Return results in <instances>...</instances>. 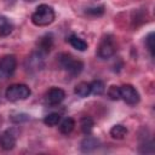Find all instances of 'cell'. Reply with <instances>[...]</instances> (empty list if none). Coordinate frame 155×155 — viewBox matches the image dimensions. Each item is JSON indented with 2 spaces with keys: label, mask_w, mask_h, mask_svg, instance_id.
Listing matches in <instances>:
<instances>
[{
  "label": "cell",
  "mask_w": 155,
  "mask_h": 155,
  "mask_svg": "<svg viewBox=\"0 0 155 155\" xmlns=\"http://www.w3.org/2000/svg\"><path fill=\"white\" fill-rule=\"evenodd\" d=\"M120 93L121 99H124V102L130 105H136L140 99L138 91L132 85H122L120 87Z\"/></svg>",
  "instance_id": "obj_6"
},
{
  "label": "cell",
  "mask_w": 155,
  "mask_h": 155,
  "mask_svg": "<svg viewBox=\"0 0 155 155\" xmlns=\"http://www.w3.org/2000/svg\"><path fill=\"white\" fill-rule=\"evenodd\" d=\"M145 41H147V46H148V50L150 51L151 56H154V33H150V34L147 36Z\"/></svg>",
  "instance_id": "obj_21"
},
{
  "label": "cell",
  "mask_w": 155,
  "mask_h": 155,
  "mask_svg": "<svg viewBox=\"0 0 155 155\" xmlns=\"http://www.w3.org/2000/svg\"><path fill=\"white\" fill-rule=\"evenodd\" d=\"M108 96H109V98L113 99V101H119V99H121L120 87H119V86H115V85L110 86V87L108 88Z\"/></svg>",
  "instance_id": "obj_19"
},
{
  "label": "cell",
  "mask_w": 155,
  "mask_h": 155,
  "mask_svg": "<svg viewBox=\"0 0 155 155\" xmlns=\"http://www.w3.org/2000/svg\"><path fill=\"white\" fill-rule=\"evenodd\" d=\"M18 138V131L16 128H8L0 136V145L4 150H11L16 145Z\"/></svg>",
  "instance_id": "obj_7"
},
{
  "label": "cell",
  "mask_w": 155,
  "mask_h": 155,
  "mask_svg": "<svg viewBox=\"0 0 155 155\" xmlns=\"http://www.w3.org/2000/svg\"><path fill=\"white\" fill-rule=\"evenodd\" d=\"M58 62H59V65L64 70H67L71 76L79 75L84 68L82 62L74 59L69 53H61L58 57Z\"/></svg>",
  "instance_id": "obj_3"
},
{
  "label": "cell",
  "mask_w": 155,
  "mask_h": 155,
  "mask_svg": "<svg viewBox=\"0 0 155 155\" xmlns=\"http://www.w3.org/2000/svg\"><path fill=\"white\" fill-rule=\"evenodd\" d=\"M17 67V59L12 54L4 56L0 59V80L8 79L13 75Z\"/></svg>",
  "instance_id": "obj_4"
},
{
  "label": "cell",
  "mask_w": 155,
  "mask_h": 155,
  "mask_svg": "<svg viewBox=\"0 0 155 155\" xmlns=\"http://www.w3.org/2000/svg\"><path fill=\"white\" fill-rule=\"evenodd\" d=\"M27 1H35V0H27Z\"/></svg>",
  "instance_id": "obj_22"
},
{
  "label": "cell",
  "mask_w": 155,
  "mask_h": 155,
  "mask_svg": "<svg viewBox=\"0 0 155 155\" xmlns=\"http://www.w3.org/2000/svg\"><path fill=\"white\" fill-rule=\"evenodd\" d=\"M54 17L53 8L46 4H41L31 15V22L38 27H46L54 21Z\"/></svg>",
  "instance_id": "obj_1"
},
{
  "label": "cell",
  "mask_w": 155,
  "mask_h": 155,
  "mask_svg": "<svg viewBox=\"0 0 155 155\" xmlns=\"http://www.w3.org/2000/svg\"><path fill=\"white\" fill-rule=\"evenodd\" d=\"M74 127H75V121H74V119H71V117H65V119L59 124V131H61V133H63V134H69V133H71L73 130H74Z\"/></svg>",
  "instance_id": "obj_15"
},
{
  "label": "cell",
  "mask_w": 155,
  "mask_h": 155,
  "mask_svg": "<svg viewBox=\"0 0 155 155\" xmlns=\"http://www.w3.org/2000/svg\"><path fill=\"white\" fill-rule=\"evenodd\" d=\"M115 44H114V40L111 36H105L102 39L101 44H99V47H98V56L103 59H108L110 58L111 56H114L115 53Z\"/></svg>",
  "instance_id": "obj_5"
},
{
  "label": "cell",
  "mask_w": 155,
  "mask_h": 155,
  "mask_svg": "<svg viewBox=\"0 0 155 155\" xmlns=\"http://www.w3.org/2000/svg\"><path fill=\"white\" fill-rule=\"evenodd\" d=\"M31 94L30 88L24 84H13L7 87L5 92V97L10 102H18L24 101Z\"/></svg>",
  "instance_id": "obj_2"
},
{
  "label": "cell",
  "mask_w": 155,
  "mask_h": 155,
  "mask_svg": "<svg viewBox=\"0 0 155 155\" xmlns=\"http://www.w3.org/2000/svg\"><path fill=\"white\" fill-rule=\"evenodd\" d=\"M64 98H65V92L58 87H52L46 93V102L50 105H58L64 101Z\"/></svg>",
  "instance_id": "obj_8"
},
{
  "label": "cell",
  "mask_w": 155,
  "mask_h": 155,
  "mask_svg": "<svg viewBox=\"0 0 155 155\" xmlns=\"http://www.w3.org/2000/svg\"><path fill=\"white\" fill-rule=\"evenodd\" d=\"M103 12H104V7L103 6L91 7V8H87V11H86V13L92 15V16H101V15H103Z\"/></svg>",
  "instance_id": "obj_20"
},
{
  "label": "cell",
  "mask_w": 155,
  "mask_h": 155,
  "mask_svg": "<svg viewBox=\"0 0 155 155\" xmlns=\"http://www.w3.org/2000/svg\"><path fill=\"white\" fill-rule=\"evenodd\" d=\"M68 41H69V44L74 47V48H76V50H79V51H86L87 50V42L84 40V39H81V38H79L78 35H70L69 38H68Z\"/></svg>",
  "instance_id": "obj_12"
},
{
  "label": "cell",
  "mask_w": 155,
  "mask_h": 155,
  "mask_svg": "<svg viewBox=\"0 0 155 155\" xmlns=\"http://www.w3.org/2000/svg\"><path fill=\"white\" fill-rule=\"evenodd\" d=\"M93 126H94V121H93L92 117H90V116L81 117V120H80V127H81L82 133H85L86 136L87 134H91V132L93 130Z\"/></svg>",
  "instance_id": "obj_14"
},
{
  "label": "cell",
  "mask_w": 155,
  "mask_h": 155,
  "mask_svg": "<svg viewBox=\"0 0 155 155\" xmlns=\"http://www.w3.org/2000/svg\"><path fill=\"white\" fill-rule=\"evenodd\" d=\"M52 44H53L52 35H51V34H46V35H44V36L39 40V42H38V52H40L41 54L46 56V54L51 51Z\"/></svg>",
  "instance_id": "obj_9"
},
{
  "label": "cell",
  "mask_w": 155,
  "mask_h": 155,
  "mask_svg": "<svg viewBox=\"0 0 155 155\" xmlns=\"http://www.w3.org/2000/svg\"><path fill=\"white\" fill-rule=\"evenodd\" d=\"M74 92H75V94H76V96H79V97H81V98L87 97V96L91 93L90 84H88V82H85V81L79 82V84L75 86Z\"/></svg>",
  "instance_id": "obj_13"
},
{
  "label": "cell",
  "mask_w": 155,
  "mask_h": 155,
  "mask_svg": "<svg viewBox=\"0 0 155 155\" xmlns=\"http://www.w3.org/2000/svg\"><path fill=\"white\" fill-rule=\"evenodd\" d=\"M61 121V115L58 113H51L44 117V124L47 126H56Z\"/></svg>",
  "instance_id": "obj_18"
},
{
  "label": "cell",
  "mask_w": 155,
  "mask_h": 155,
  "mask_svg": "<svg viewBox=\"0 0 155 155\" xmlns=\"http://www.w3.org/2000/svg\"><path fill=\"white\" fill-rule=\"evenodd\" d=\"M127 134V128L122 125H115L110 130V136L114 139H122Z\"/></svg>",
  "instance_id": "obj_16"
},
{
  "label": "cell",
  "mask_w": 155,
  "mask_h": 155,
  "mask_svg": "<svg viewBox=\"0 0 155 155\" xmlns=\"http://www.w3.org/2000/svg\"><path fill=\"white\" fill-rule=\"evenodd\" d=\"M98 139H96L94 137H91L90 134H87V137L81 142V150L84 153H90L92 150H94L98 147Z\"/></svg>",
  "instance_id": "obj_10"
},
{
  "label": "cell",
  "mask_w": 155,
  "mask_h": 155,
  "mask_svg": "<svg viewBox=\"0 0 155 155\" xmlns=\"http://www.w3.org/2000/svg\"><path fill=\"white\" fill-rule=\"evenodd\" d=\"M90 87H91V93H93L96 96H101L105 91V85L102 80H93L90 84Z\"/></svg>",
  "instance_id": "obj_17"
},
{
  "label": "cell",
  "mask_w": 155,
  "mask_h": 155,
  "mask_svg": "<svg viewBox=\"0 0 155 155\" xmlns=\"http://www.w3.org/2000/svg\"><path fill=\"white\" fill-rule=\"evenodd\" d=\"M12 30H13L12 22L5 16H0V36H6L11 34Z\"/></svg>",
  "instance_id": "obj_11"
}]
</instances>
